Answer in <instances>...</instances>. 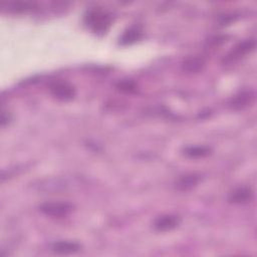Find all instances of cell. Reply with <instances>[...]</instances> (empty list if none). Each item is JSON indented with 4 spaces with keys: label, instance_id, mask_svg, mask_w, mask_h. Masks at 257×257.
I'll list each match as a JSON object with an SVG mask.
<instances>
[{
    "label": "cell",
    "instance_id": "5bb4252c",
    "mask_svg": "<svg viewBox=\"0 0 257 257\" xmlns=\"http://www.w3.org/2000/svg\"><path fill=\"white\" fill-rule=\"evenodd\" d=\"M8 9L15 11V12H25L28 10L33 9L35 6L34 3L28 1H16V2H9L7 3Z\"/></svg>",
    "mask_w": 257,
    "mask_h": 257
},
{
    "label": "cell",
    "instance_id": "9c48e42d",
    "mask_svg": "<svg viewBox=\"0 0 257 257\" xmlns=\"http://www.w3.org/2000/svg\"><path fill=\"white\" fill-rule=\"evenodd\" d=\"M50 248L57 254H71L77 252L81 245L74 241H57L52 243Z\"/></svg>",
    "mask_w": 257,
    "mask_h": 257
},
{
    "label": "cell",
    "instance_id": "4fadbf2b",
    "mask_svg": "<svg viewBox=\"0 0 257 257\" xmlns=\"http://www.w3.org/2000/svg\"><path fill=\"white\" fill-rule=\"evenodd\" d=\"M143 37V32L138 28H128L119 37V44L128 45L139 41Z\"/></svg>",
    "mask_w": 257,
    "mask_h": 257
},
{
    "label": "cell",
    "instance_id": "ba28073f",
    "mask_svg": "<svg viewBox=\"0 0 257 257\" xmlns=\"http://www.w3.org/2000/svg\"><path fill=\"white\" fill-rule=\"evenodd\" d=\"M253 198V191L248 187L234 189L228 196V201L232 204H247Z\"/></svg>",
    "mask_w": 257,
    "mask_h": 257
},
{
    "label": "cell",
    "instance_id": "5b68a950",
    "mask_svg": "<svg viewBox=\"0 0 257 257\" xmlns=\"http://www.w3.org/2000/svg\"><path fill=\"white\" fill-rule=\"evenodd\" d=\"M255 93L252 90H243L233 96L229 101V106L233 109H242L253 103Z\"/></svg>",
    "mask_w": 257,
    "mask_h": 257
},
{
    "label": "cell",
    "instance_id": "277c9868",
    "mask_svg": "<svg viewBox=\"0 0 257 257\" xmlns=\"http://www.w3.org/2000/svg\"><path fill=\"white\" fill-rule=\"evenodd\" d=\"M255 44H256V42L253 38L245 39V40L241 41L227 55L226 61L227 62H233V61L241 58L242 56H244L247 53H249L250 51H252L255 48Z\"/></svg>",
    "mask_w": 257,
    "mask_h": 257
},
{
    "label": "cell",
    "instance_id": "3957f363",
    "mask_svg": "<svg viewBox=\"0 0 257 257\" xmlns=\"http://www.w3.org/2000/svg\"><path fill=\"white\" fill-rule=\"evenodd\" d=\"M49 91L55 98L62 101H68L75 95V89L73 85L67 81L62 80L51 82L49 84Z\"/></svg>",
    "mask_w": 257,
    "mask_h": 257
},
{
    "label": "cell",
    "instance_id": "52a82bcc",
    "mask_svg": "<svg viewBox=\"0 0 257 257\" xmlns=\"http://www.w3.org/2000/svg\"><path fill=\"white\" fill-rule=\"evenodd\" d=\"M67 183L63 179L59 178H53V179H46L43 181H40L37 185L38 190L42 192H48V193H57L66 190Z\"/></svg>",
    "mask_w": 257,
    "mask_h": 257
},
{
    "label": "cell",
    "instance_id": "6da1fadb",
    "mask_svg": "<svg viewBox=\"0 0 257 257\" xmlns=\"http://www.w3.org/2000/svg\"><path fill=\"white\" fill-rule=\"evenodd\" d=\"M111 21V15L99 8H93L88 10L84 16L85 24L92 31L97 33L105 32L109 28Z\"/></svg>",
    "mask_w": 257,
    "mask_h": 257
},
{
    "label": "cell",
    "instance_id": "7a4b0ae2",
    "mask_svg": "<svg viewBox=\"0 0 257 257\" xmlns=\"http://www.w3.org/2000/svg\"><path fill=\"white\" fill-rule=\"evenodd\" d=\"M39 210L44 215L53 218H62L73 210V205L68 202H46L39 206Z\"/></svg>",
    "mask_w": 257,
    "mask_h": 257
},
{
    "label": "cell",
    "instance_id": "8992f818",
    "mask_svg": "<svg viewBox=\"0 0 257 257\" xmlns=\"http://www.w3.org/2000/svg\"><path fill=\"white\" fill-rule=\"evenodd\" d=\"M180 222H181V219L179 216L168 214V215H163L158 217L154 223V227L158 231L166 232L176 228L180 224Z\"/></svg>",
    "mask_w": 257,
    "mask_h": 257
},
{
    "label": "cell",
    "instance_id": "30bf717a",
    "mask_svg": "<svg viewBox=\"0 0 257 257\" xmlns=\"http://www.w3.org/2000/svg\"><path fill=\"white\" fill-rule=\"evenodd\" d=\"M201 181V176L198 174H187L182 177H180L176 184L175 187L180 190V191H188L196 187L199 182Z\"/></svg>",
    "mask_w": 257,
    "mask_h": 257
},
{
    "label": "cell",
    "instance_id": "7c38bea8",
    "mask_svg": "<svg viewBox=\"0 0 257 257\" xmlns=\"http://www.w3.org/2000/svg\"><path fill=\"white\" fill-rule=\"evenodd\" d=\"M184 154L189 158H204L211 154L212 150L208 146H188L183 150Z\"/></svg>",
    "mask_w": 257,
    "mask_h": 257
},
{
    "label": "cell",
    "instance_id": "9a60e30c",
    "mask_svg": "<svg viewBox=\"0 0 257 257\" xmlns=\"http://www.w3.org/2000/svg\"><path fill=\"white\" fill-rule=\"evenodd\" d=\"M116 88L123 92L132 93L137 90V84L131 79H122L116 83Z\"/></svg>",
    "mask_w": 257,
    "mask_h": 257
},
{
    "label": "cell",
    "instance_id": "8fae6325",
    "mask_svg": "<svg viewBox=\"0 0 257 257\" xmlns=\"http://www.w3.org/2000/svg\"><path fill=\"white\" fill-rule=\"evenodd\" d=\"M205 65V60L200 56H189L182 62V68L189 73H196L200 71Z\"/></svg>",
    "mask_w": 257,
    "mask_h": 257
}]
</instances>
